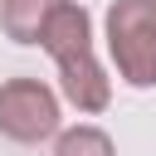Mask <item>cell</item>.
Returning a JSON list of instances; mask_svg holds the SVG:
<instances>
[{
	"label": "cell",
	"mask_w": 156,
	"mask_h": 156,
	"mask_svg": "<svg viewBox=\"0 0 156 156\" xmlns=\"http://www.w3.org/2000/svg\"><path fill=\"white\" fill-rule=\"evenodd\" d=\"M0 132L10 141H49L58 132V93L39 78H10L0 83Z\"/></svg>",
	"instance_id": "3"
},
{
	"label": "cell",
	"mask_w": 156,
	"mask_h": 156,
	"mask_svg": "<svg viewBox=\"0 0 156 156\" xmlns=\"http://www.w3.org/2000/svg\"><path fill=\"white\" fill-rule=\"evenodd\" d=\"M54 0H0V29L15 44H39Z\"/></svg>",
	"instance_id": "4"
},
{
	"label": "cell",
	"mask_w": 156,
	"mask_h": 156,
	"mask_svg": "<svg viewBox=\"0 0 156 156\" xmlns=\"http://www.w3.org/2000/svg\"><path fill=\"white\" fill-rule=\"evenodd\" d=\"M54 156H117V146H112V136L102 132V127H68V132H58V141H54Z\"/></svg>",
	"instance_id": "5"
},
{
	"label": "cell",
	"mask_w": 156,
	"mask_h": 156,
	"mask_svg": "<svg viewBox=\"0 0 156 156\" xmlns=\"http://www.w3.org/2000/svg\"><path fill=\"white\" fill-rule=\"evenodd\" d=\"M39 44H44L49 58L58 63V88H63V98H68L78 112H102V107L112 102L107 73H102L98 58H93V20H88L83 5L54 0Z\"/></svg>",
	"instance_id": "1"
},
{
	"label": "cell",
	"mask_w": 156,
	"mask_h": 156,
	"mask_svg": "<svg viewBox=\"0 0 156 156\" xmlns=\"http://www.w3.org/2000/svg\"><path fill=\"white\" fill-rule=\"evenodd\" d=\"M107 54L132 88H156V0L107 5Z\"/></svg>",
	"instance_id": "2"
}]
</instances>
